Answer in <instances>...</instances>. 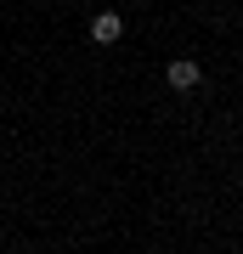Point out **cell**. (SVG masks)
<instances>
[{"mask_svg":"<svg viewBox=\"0 0 243 254\" xmlns=\"http://www.w3.org/2000/svg\"><path fill=\"white\" fill-rule=\"evenodd\" d=\"M119 34H125V17H119V11H96V17H90V40H96V46H119Z\"/></svg>","mask_w":243,"mask_h":254,"instance_id":"2","label":"cell"},{"mask_svg":"<svg viewBox=\"0 0 243 254\" xmlns=\"http://www.w3.org/2000/svg\"><path fill=\"white\" fill-rule=\"evenodd\" d=\"M164 79H170V91H198V85H204V68L192 63V57H175V63L164 68Z\"/></svg>","mask_w":243,"mask_h":254,"instance_id":"1","label":"cell"}]
</instances>
